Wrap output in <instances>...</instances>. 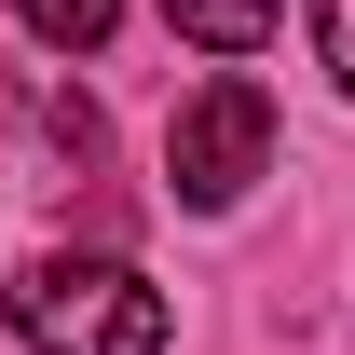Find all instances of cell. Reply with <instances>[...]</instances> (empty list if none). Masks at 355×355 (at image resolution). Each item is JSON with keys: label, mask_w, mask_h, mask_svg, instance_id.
<instances>
[{"label": "cell", "mask_w": 355, "mask_h": 355, "mask_svg": "<svg viewBox=\"0 0 355 355\" xmlns=\"http://www.w3.org/2000/svg\"><path fill=\"white\" fill-rule=\"evenodd\" d=\"M164 28L205 42V55H260L273 42V0H164Z\"/></svg>", "instance_id": "3957f363"}, {"label": "cell", "mask_w": 355, "mask_h": 355, "mask_svg": "<svg viewBox=\"0 0 355 355\" xmlns=\"http://www.w3.org/2000/svg\"><path fill=\"white\" fill-rule=\"evenodd\" d=\"M260 164H273V96H260V83H205L191 110H178V137H164L178 205H232Z\"/></svg>", "instance_id": "7a4b0ae2"}, {"label": "cell", "mask_w": 355, "mask_h": 355, "mask_svg": "<svg viewBox=\"0 0 355 355\" xmlns=\"http://www.w3.org/2000/svg\"><path fill=\"white\" fill-rule=\"evenodd\" d=\"M314 55H328V83L355 96V0H314Z\"/></svg>", "instance_id": "5b68a950"}, {"label": "cell", "mask_w": 355, "mask_h": 355, "mask_svg": "<svg viewBox=\"0 0 355 355\" xmlns=\"http://www.w3.org/2000/svg\"><path fill=\"white\" fill-rule=\"evenodd\" d=\"M14 14H28V28H42L55 55H96L110 28H123V0H14Z\"/></svg>", "instance_id": "277c9868"}, {"label": "cell", "mask_w": 355, "mask_h": 355, "mask_svg": "<svg viewBox=\"0 0 355 355\" xmlns=\"http://www.w3.org/2000/svg\"><path fill=\"white\" fill-rule=\"evenodd\" d=\"M14 342L28 355H164V287L123 260H28L14 273Z\"/></svg>", "instance_id": "6da1fadb"}]
</instances>
